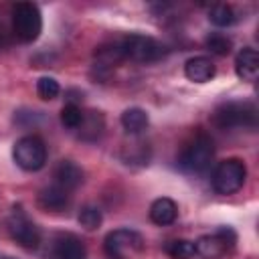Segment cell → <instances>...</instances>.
<instances>
[{
	"label": "cell",
	"instance_id": "6da1fadb",
	"mask_svg": "<svg viewBox=\"0 0 259 259\" xmlns=\"http://www.w3.org/2000/svg\"><path fill=\"white\" fill-rule=\"evenodd\" d=\"M210 119L219 130H255L257 107L251 101H225L217 105Z\"/></svg>",
	"mask_w": 259,
	"mask_h": 259
},
{
	"label": "cell",
	"instance_id": "9a60e30c",
	"mask_svg": "<svg viewBox=\"0 0 259 259\" xmlns=\"http://www.w3.org/2000/svg\"><path fill=\"white\" fill-rule=\"evenodd\" d=\"M214 73H217V67H214L210 57L198 55V57H190L184 63V75H186L188 81L206 83V81H210L214 77Z\"/></svg>",
	"mask_w": 259,
	"mask_h": 259
},
{
	"label": "cell",
	"instance_id": "cb8c5ba5",
	"mask_svg": "<svg viewBox=\"0 0 259 259\" xmlns=\"http://www.w3.org/2000/svg\"><path fill=\"white\" fill-rule=\"evenodd\" d=\"M59 93H61V87H59L57 79H53V77H40V79L36 81V95H38L40 99L53 101V99L59 97Z\"/></svg>",
	"mask_w": 259,
	"mask_h": 259
},
{
	"label": "cell",
	"instance_id": "7c38bea8",
	"mask_svg": "<svg viewBox=\"0 0 259 259\" xmlns=\"http://www.w3.org/2000/svg\"><path fill=\"white\" fill-rule=\"evenodd\" d=\"M36 202L42 210H49V212H63L69 202H71V192L57 186V184H49L45 186L38 196H36Z\"/></svg>",
	"mask_w": 259,
	"mask_h": 259
},
{
	"label": "cell",
	"instance_id": "4fadbf2b",
	"mask_svg": "<svg viewBox=\"0 0 259 259\" xmlns=\"http://www.w3.org/2000/svg\"><path fill=\"white\" fill-rule=\"evenodd\" d=\"M123 53H121V47H119V40L115 42H105V45H99L93 53V67L101 73H109L111 69H115L119 63H123Z\"/></svg>",
	"mask_w": 259,
	"mask_h": 259
},
{
	"label": "cell",
	"instance_id": "ffe728a7",
	"mask_svg": "<svg viewBox=\"0 0 259 259\" xmlns=\"http://www.w3.org/2000/svg\"><path fill=\"white\" fill-rule=\"evenodd\" d=\"M208 20H210V24L225 28V26H233L237 22V14H235L233 6H229V4H212L208 10Z\"/></svg>",
	"mask_w": 259,
	"mask_h": 259
},
{
	"label": "cell",
	"instance_id": "d6986e66",
	"mask_svg": "<svg viewBox=\"0 0 259 259\" xmlns=\"http://www.w3.org/2000/svg\"><path fill=\"white\" fill-rule=\"evenodd\" d=\"M164 253L170 259H192L196 255L194 241L188 239H170L164 243Z\"/></svg>",
	"mask_w": 259,
	"mask_h": 259
},
{
	"label": "cell",
	"instance_id": "7402d4cb",
	"mask_svg": "<svg viewBox=\"0 0 259 259\" xmlns=\"http://www.w3.org/2000/svg\"><path fill=\"white\" fill-rule=\"evenodd\" d=\"M204 45H206V49H208L212 55H217V57H225V55H229L231 49H233V40H231L227 34H223V32H210V34L206 36Z\"/></svg>",
	"mask_w": 259,
	"mask_h": 259
},
{
	"label": "cell",
	"instance_id": "2e32d148",
	"mask_svg": "<svg viewBox=\"0 0 259 259\" xmlns=\"http://www.w3.org/2000/svg\"><path fill=\"white\" fill-rule=\"evenodd\" d=\"M79 132V138L83 142H97L103 132H105V117L101 111H95V109H89V111H83V119H81V125L77 127Z\"/></svg>",
	"mask_w": 259,
	"mask_h": 259
},
{
	"label": "cell",
	"instance_id": "e0dca14e",
	"mask_svg": "<svg viewBox=\"0 0 259 259\" xmlns=\"http://www.w3.org/2000/svg\"><path fill=\"white\" fill-rule=\"evenodd\" d=\"M148 214H150V221H152L154 225H158V227H168V225H172V223L176 221V217H178V204H176L172 198H168V196H160V198H156V200L150 204Z\"/></svg>",
	"mask_w": 259,
	"mask_h": 259
},
{
	"label": "cell",
	"instance_id": "30bf717a",
	"mask_svg": "<svg viewBox=\"0 0 259 259\" xmlns=\"http://www.w3.org/2000/svg\"><path fill=\"white\" fill-rule=\"evenodd\" d=\"M53 259H87L85 243L73 233H57L51 241Z\"/></svg>",
	"mask_w": 259,
	"mask_h": 259
},
{
	"label": "cell",
	"instance_id": "9c48e42d",
	"mask_svg": "<svg viewBox=\"0 0 259 259\" xmlns=\"http://www.w3.org/2000/svg\"><path fill=\"white\" fill-rule=\"evenodd\" d=\"M6 227L10 237L24 249H36L40 245V229L28 219V214L22 210L20 204H14L8 219H6Z\"/></svg>",
	"mask_w": 259,
	"mask_h": 259
},
{
	"label": "cell",
	"instance_id": "ac0fdd59",
	"mask_svg": "<svg viewBox=\"0 0 259 259\" xmlns=\"http://www.w3.org/2000/svg\"><path fill=\"white\" fill-rule=\"evenodd\" d=\"M119 121H121V127L125 130V134H130V136H140V134L148 127L150 117H148V113H146L142 107H127V109L121 113Z\"/></svg>",
	"mask_w": 259,
	"mask_h": 259
},
{
	"label": "cell",
	"instance_id": "277c9868",
	"mask_svg": "<svg viewBox=\"0 0 259 259\" xmlns=\"http://www.w3.org/2000/svg\"><path fill=\"white\" fill-rule=\"evenodd\" d=\"M247 180V166L239 158H227L219 162L210 174V184L219 194H235Z\"/></svg>",
	"mask_w": 259,
	"mask_h": 259
},
{
	"label": "cell",
	"instance_id": "8992f818",
	"mask_svg": "<svg viewBox=\"0 0 259 259\" xmlns=\"http://www.w3.org/2000/svg\"><path fill=\"white\" fill-rule=\"evenodd\" d=\"M42 30V16L34 2H16L12 6V32L20 42H34Z\"/></svg>",
	"mask_w": 259,
	"mask_h": 259
},
{
	"label": "cell",
	"instance_id": "5b68a950",
	"mask_svg": "<svg viewBox=\"0 0 259 259\" xmlns=\"http://www.w3.org/2000/svg\"><path fill=\"white\" fill-rule=\"evenodd\" d=\"M119 47L125 61H134L142 65L156 63L166 55V47L160 40L146 34H127L119 40Z\"/></svg>",
	"mask_w": 259,
	"mask_h": 259
},
{
	"label": "cell",
	"instance_id": "d4e9b609",
	"mask_svg": "<svg viewBox=\"0 0 259 259\" xmlns=\"http://www.w3.org/2000/svg\"><path fill=\"white\" fill-rule=\"evenodd\" d=\"M0 259H14V257H10V255H2Z\"/></svg>",
	"mask_w": 259,
	"mask_h": 259
},
{
	"label": "cell",
	"instance_id": "52a82bcc",
	"mask_svg": "<svg viewBox=\"0 0 259 259\" xmlns=\"http://www.w3.org/2000/svg\"><path fill=\"white\" fill-rule=\"evenodd\" d=\"M12 158L18 168L26 172H36L47 164V146L45 140L36 134H26L18 138L12 146Z\"/></svg>",
	"mask_w": 259,
	"mask_h": 259
},
{
	"label": "cell",
	"instance_id": "5bb4252c",
	"mask_svg": "<svg viewBox=\"0 0 259 259\" xmlns=\"http://www.w3.org/2000/svg\"><path fill=\"white\" fill-rule=\"evenodd\" d=\"M235 73L239 79L243 81H257V75H259V55L255 49L251 47H245L237 53L235 57Z\"/></svg>",
	"mask_w": 259,
	"mask_h": 259
},
{
	"label": "cell",
	"instance_id": "44dd1931",
	"mask_svg": "<svg viewBox=\"0 0 259 259\" xmlns=\"http://www.w3.org/2000/svg\"><path fill=\"white\" fill-rule=\"evenodd\" d=\"M77 221H79V225H81L83 229L95 231V229H99V225H101V221H103V214H101L99 206H95V204H83V206L79 208Z\"/></svg>",
	"mask_w": 259,
	"mask_h": 259
},
{
	"label": "cell",
	"instance_id": "ba28073f",
	"mask_svg": "<svg viewBox=\"0 0 259 259\" xmlns=\"http://www.w3.org/2000/svg\"><path fill=\"white\" fill-rule=\"evenodd\" d=\"M237 243V233L231 227H219L214 233L202 235L194 241V251L202 259H223L233 251Z\"/></svg>",
	"mask_w": 259,
	"mask_h": 259
},
{
	"label": "cell",
	"instance_id": "603a6c76",
	"mask_svg": "<svg viewBox=\"0 0 259 259\" xmlns=\"http://www.w3.org/2000/svg\"><path fill=\"white\" fill-rule=\"evenodd\" d=\"M83 119V109L77 103H65L61 109V123L67 130H77Z\"/></svg>",
	"mask_w": 259,
	"mask_h": 259
},
{
	"label": "cell",
	"instance_id": "7a4b0ae2",
	"mask_svg": "<svg viewBox=\"0 0 259 259\" xmlns=\"http://www.w3.org/2000/svg\"><path fill=\"white\" fill-rule=\"evenodd\" d=\"M212 158H214L212 140L204 132H198L182 148V152L178 156V166H180V170H184L188 174H204V172H208Z\"/></svg>",
	"mask_w": 259,
	"mask_h": 259
},
{
	"label": "cell",
	"instance_id": "3957f363",
	"mask_svg": "<svg viewBox=\"0 0 259 259\" xmlns=\"http://www.w3.org/2000/svg\"><path fill=\"white\" fill-rule=\"evenodd\" d=\"M144 249L146 241L134 229H113L103 239V251L109 259H136Z\"/></svg>",
	"mask_w": 259,
	"mask_h": 259
},
{
	"label": "cell",
	"instance_id": "8fae6325",
	"mask_svg": "<svg viewBox=\"0 0 259 259\" xmlns=\"http://www.w3.org/2000/svg\"><path fill=\"white\" fill-rule=\"evenodd\" d=\"M83 180H85V172L73 160H61L53 170V184H57L69 192L79 188L83 184Z\"/></svg>",
	"mask_w": 259,
	"mask_h": 259
}]
</instances>
